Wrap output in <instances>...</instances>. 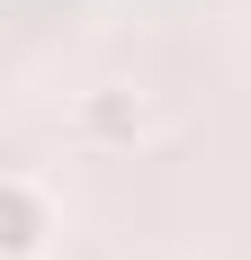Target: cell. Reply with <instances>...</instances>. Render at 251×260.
Masks as SVG:
<instances>
[{"label": "cell", "instance_id": "cell-1", "mask_svg": "<svg viewBox=\"0 0 251 260\" xmlns=\"http://www.w3.org/2000/svg\"><path fill=\"white\" fill-rule=\"evenodd\" d=\"M45 242H54V198L0 171V260H45Z\"/></svg>", "mask_w": 251, "mask_h": 260}]
</instances>
